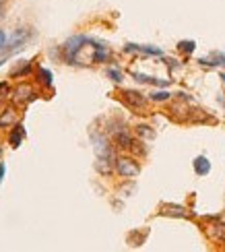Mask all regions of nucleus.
<instances>
[{
    "label": "nucleus",
    "instance_id": "f257e3e1",
    "mask_svg": "<svg viewBox=\"0 0 225 252\" xmlns=\"http://www.w3.org/2000/svg\"><path fill=\"white\" fill-rule=\"evenodd\" d=\"M62 56L68 64H99L110 58V50L89 35H74L62 46Z\"/></svg>",
    "mask_w": 225,
    "mask_h": 252
},
{
    "label": "nucleus",
    "instance_id": "f03ea898",
    "mask_svg": "<svg viewBox=\"0 0 225 252\" xmlns=\"http://www.w3.org/2000/svg\"><path fill=\"white\" fill-rule=\"evenodd\" d=\"M114 170L122 178H134L141 174V165H138L136 159H132V157H118L114 161Z\"/></svg>",
    "mask_w": 225,
    "mask_h": 252
},
{
    "label": "nucleus",
    "instance_id": "7ed1b4c3",
    "mask_svg": "<svg viewBox=\"0 0 225 252\" xmlns=\"http://www.w3.org/2000/svg\"><path fill=\"white\" fill-rule=\"evenodd\" d=\"M120 97H122V101L126 103V106L130 110H134V112H145L147 110V99H145L143 93L132 91V89H124L120 93Z\"/></svg>",
    "mask_w": 225,
    "mask_h": 252
},
{
    "label": "nucleus",
    "instance_id": "20e7f679",
    "mask_svg": "<svg viewBox=\"0 0 225 252\" xmlns=\"http://www.w3.org/2000/svg\"><path fill=\"white\" fill-rule=\"evenodd\" d=\"M205 232L209 236L211 242L215 244H225V223L223 221H213L205 227Z\"/></svg>",
    "mask_w": 225,
    "mask_h": 252
},
{
    "label": "nucleus",
    "instance_id": "39448f33",
    "mask_svg": "<svg viewBox=\"0 0 225 252\" xmlns=\"http://www.w3.org/2000/svg\"><path fill=\"white\" fill-rule=\"evenodd\" d=\"M10 99L15 103H29L35 99V91L29 85H19L15 91H10Z\"/></svg>",
    "mask_w": 225,
    "mask_h": 252
},
{
    "label": "nucleus",
    "instance_id": "423d86ee",
    "mask_svg": "<svg viewBox=\"0 0 225 252\" xmlns=\"http://www.w3.org/2000/svg\"><path fill=\"white\" fill-rule=\"evenodd\" d=\"M93 143H95V153H97L99 159H112V145L105 136L93 134Z\"/></svg>",
    "mask_w": 225,
    "mask_h": 252
},
{
    "label": "nucleus",
    "instance_id": "0eeeda50",
    "mask_svg": "<svg viewBox=\"0 0 225 252\" xmlns=\"http://www.w3.org/2000/svg\"><path fill=\"white\" fill-rule=\"evenodd\" d=\"M112 132H114V143L120 147V149H134V145H136V143L132 141V136L124 130V126H122L120 130H118V128H112Z\"/></svg>",
    "mask_w": 225,
    "mask_h": 252
},
{
    "label": "nucleus",
    "instance_id": "6e6552de",
    "mask_svg": "<svg viewBox=\"0 0 225 252\" xmlns=\"http://www.w3.org/2000/svg\"><path fill=\"white\" fill-rule=\"evenodd\" d=\"M23 139H25L23 124H13V130H10V134H8V145L13 147V149H19L21 143H23Z\"/></svg>",
    "mask_w": 225,
    "mask_h": 252
},
{
    "label": "nucleus",
    "instance_id": "1a4fd4ad",
    "mask_svg": "<svg viewBox=\"0 0 225 252\" xmlns=\"http://www.w3.org/2000/svg\"><path fill=\"white\" fill-rule=\"evenodd\" d=\"M192 167H194V174L196 176H207L211 172V161L207 159L205 155H198L194 161H192Z\"/></svg>",
    "mask_w": 225,
    "mask_h": 252
},
{
    "label": "nucleus",
    "instance_id": "9d476101",
    "mask_svg": "<svg viewBox=\"0 0 225 252\" xmlns=\"http://www.w3.org/2000/svg\"><path fill=\"white\" fill-rule=\"evenodd\" d=\"M124 50L126 52H143V54H153V56H161L163 54L159 48H153V46H136V44H126Z\"/></svg>",
    "mask_w": 225,
    "mask_h": 252
},
{
    "label": "nucleus",
    "instance_id": "9b49d317",
    "mask_svg": "<svg viewBox=\"0 0 225 252\" xmlns=\"http://www.w3.org/2000/svg\"><path fill=\"white\" fill-rule=\"evenodd\" d=\"M27 37H29L27 29H17L15 35H13V39H10L6 46H8V48H23V44L27 41Z\"/></svg>",
    "mask_w": 225,
    "mask_h": 252
},
{
    "label": "nucleus",
    "instance_id": "f8f14e48",
    "mask_svg": "<svg viewBox=\"0 0 225 252\" xmlns=\"http://www.w3.org/2000/svg\"><path fill=\"white\" fill-rule=\"evenodd\" d=\"M37 81H39L44 87H52V85H54V75H52L50 68L39 66V68H37Z\"/></svg>",
    "mask_w": 225,
    "mask_h": 252
},
{
    "label": "nucleus",
    "instance_id": "ddd939ff",
    "mask_svg": "<svg viewBox=\"0 0 225 252\" xmlns=\"http://www.w3.org/2000/svg\"><path fill=\"white\" fill-rule=\"evenodd\" d=\"M29 72H31V62L21 60V66L17 64L13 70H10V79H15V77H27Z\"/></svg>",
    "mask_w": 225,
    "mask_h": 252
},
{
    "label": "nucleus",
    "instance_id": "4468645a",
    "mask_svg": "<svg viewBox=\"0 0 225 252\" xmlns=\"http://www.w3.org/2000/svg\"><path fill=\"white\" fill-rule=\"evenodd\" d=\"M136 134L143 136V139H153L155 130H151V126H147V124H138L136 126Z\"/></svg>",
    "mask_w": 225,
    "mask_h": 252
},
{
    "label": "nucleus",
    "instance_id": "2eb2a0df",
    "mask_svg": "<svg viewBox=\"0 0 225 252\" xmlns=\"http://www.w3.org/2000/svg\"><path fill=\"white\" fill-rule=\"evenodd\" d=\"M194 48H196V44H194L192 39H184V41H180V44H178V50L184 52V54H192V52H194Z\"/></svg>",
    "mask_w": 225,
    "mask_h": 252
},
{
    "label": "nucleus",
    "instance_id": "dca6fc26",
    "mask_svg": "<svg viewBox=\"0 0 225 252\" xmlns=\"http://www.w3.org/2000/svg\"><path fill=\"white\" fill-rule=\"evenodd\" d=\"M169 97H171L169 91H153V93H149V99L151 101H167Z\"/></svg>",
    "mask_w": 225,
    "mask_h": 252
},
{
    "label": "nucleus",
    "instance_id": "f3484780",
    "mask_svg": "<svg viewBox=\"0 0 225 252\" xmlns=\"http://www.w3.org/2000/svg\"><path fill=\"white\" fill-rule=\"evenodd\" d=\"M15 118H17V114L13 110H6L4 116H0V128H4V126H8L10 122H15Z\"/></svg>",
    "mask_w": 225,
    "mask_h": 252
},
{
    "label": "nucleus",
    "instance_id": "a211bd4d",
    "mask_svg": "<svg viewBox=\"0 0 225 252\" xmlns=\"http://www.w3.org/2000/svg\"><path fill=\"white\" fill-rule=\"evenodd\" d=\"M169 209H171V211H165L167 215H176V217H186V215H188L182 207H169Z\"/></svg>",
    "mask_w": 225,
    "mask_h": 252
},
{
    "label": "nucleus",
    "instance_id": "6ab92c4d",
    "mask_svg": "<svg viewBox=\"0 0 225 252\" xmlns=\"http://www.w3.org/2000/svg\"><path fill=\"white\" fill-rule=\"evenodd\" d=\"M108 77H110L112 81H116V83H120V81H122V72L116 70V68H108Z\"/></svg>",
    "mask_w": 225,
    "mask_h": 252
},
{
    "label": "nucleus",
    "instance_id": "aec40b11",
    "mask_svg": "<svg viewBox=\"0 0 225 252\" xmlns=\"http://www.w3.org/2000/svg\"><path fill=\"white\" fill-rule=\"evenodd\" d=\"M6 44H8V37L2 29H0V52H4L6 50Z\"/></svg>",
    "mask_w": 225,
    "mask_h": 252
},
{
    "label": "nucleus",
    "instance_id": "412c9836",
    "mask_svg": "<svg viewBox=\"0 0 225 252\" xmlns=\"http://www.w3.org/2000/svg\"><path fill=\"white\" fill-rule=\"evenodd\" d=\"M6 93H8V85H6V83H0V103H2Z\"/></svg>",
    "mask_w": 225,
    "mask_h": 252
},
{
    "label": "nucleus",
    "instance_id": "4be33fe9",
    "mask_svg": "<svg viewBox=\"0 0 225 252\" xmlns=\"http://www.w3.org/2000/svg\"><path fill=\"white\" fill-rule=\"evenodd\" d=\"M4 172H6V167H4V163H0V182H2V178H4Z\"/></svg>",
    "mask_w": 225,
    "mask_h": 252
},
{
    "label": "nucleus",
    "instance_id": "5701e85b",
    "mask_svg": "<svg viewBox=\"0 0 225 252\" xmlns=\"http://www.w3.org/2000/svg\"><path fill=\"white\" fill-rule=\"evenodd\" d=\"M4 17V4H2V0H0V19Z\"/></svg>",
    "mask_w": 225,
    "mask_h": 252
},
{
    "label": "nucleus",
    "instance_id": "b1692460",
    "mask_svg": "<svg viewBox=\"0 0 225 252\" xmlns=\"http://www.w3.org/2000/svg\"><path fill=\"white\" fill-rule=\"evenodd\" d=\"M221 81H223V85H225V72H221Z\"/></svg>",
    "mask_w": 225,
    "mask_h": 252
}]
</instances>
